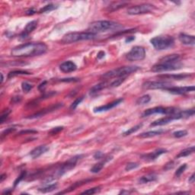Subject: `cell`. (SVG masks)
<instances>
[{
  "label": "cell",
  "instance_id": "obj_1",
  "mask_svg": "<svg viewBox=\"0 0 195 195\" xmlns=\"http://www.w3.org/2000/svg\"><path fill=\"white\" fill-rule=\"evenodd\" d=\"M47 50V46L44 43H28L14 47L11 54L15 57H35L45 54Z\"/></svg>",
  "mask_w": 195,
  "mask_h": 195
},
{
  "label": "cell",
  "instance_id": "obj_2",
  "mask_svg": "<svg viewBox=\"0 0 195 195\" xmlns=\"http://www.w3.org/2000/svg\"><path fill=\"white\" fill-rule=\"evenodd\" d=\"M123 26L112 21H96L91 23L88 27V31L91 33L97 35V33L104 32L107 31H113L122 28Z\"/></svg>",
  "mask_w": 195,
  "mask_h": 195
},
{
  "label": "cell",
  "instance_id": "obj_3",
  "mask_svg": "<svg viewBox=\"0 0 195 195\" xmlns=\"http://www.w3.org/2000/svg\"><path fill=\"white\" fill-rule=\"evenodd\" d=\"M139 69H140V67L137 66H123V67H120L118 68V69L108 71L106 73L102 75V78H103L104 79H112V78L127 77L128 75L136 73V71H138Z\"/></svg>",
  "mask_w": 195,
  "mask_h": 195
},
{
  "label": "cell",
  "instance_id": "obj_4",
  "mask_svg": "<svg viewBox=\"0 0 195 195\" xmlns=\"http://www.w3.org/2000/svg\"><path fill=\"white\" fill-rule=\"evenodd\" d=\"M96 37V35L91 33L89 31L87 32H72V33L66 34L63 36L62 42L63 43H73L81 40H92Z\"/></svg>",
  "mask_w": 195,
  "mask_h": 195
},
{
  "label": "cell",
  "instance_id": "obj_5",
  "mask_svg": "<svg viewBox=\"0 0 195 195\" xmlns=\"http://www.w3.org/2000/svg\"><path fill=\"white\" fill-rule=\"evenodd\" d=\"M150 43L154 48L157 50H164L171 48L174 44V38L171 36H157L152 38Z\"/></svg>",
  "mask_w": 195,
  "mask_h": 195
},
{
  "label": "cell",
  "instance_id": "obj_6",
  "mask_svg": "<svg viewBox=\"0 0 195 195\" xmlns=\"http://www.w3.org/2000/svg\"><path fill=\"white\" fill-rule=\"evenodd\" d=\"M182 67V64L180 61L174 63L170 62H158V63L155 64L152 67L151 70L154 73H162V72H167V71H173L179 69Z\"/></svg>",
  "mask_w": 195,
  "mask_h": 195
},
{
  "label": "cell",
  "instance_id": "obj_7",
  "mask_svg": "<svg viewBox=\"0 0 195 195\" xmlns=\"http://www.w3.org/2000/svg\"><path fill=\"white\" fill-rule=\"evenodd\" d=\"M179 110L174 107H155L153 108L147 109L142 114V118H146L149 116L155 114H166V115H172V114H176Z\"/></svg>",
  "mask_w": 195,
  "mask_h": 195
},
{
  "label": "cell",
  "instance_id": "obj_8",
  "mask_svg": "<svg viewBox=\"0 0 195 195\" xmlns=\"http://www.w3.org/2000/svg\"><path fill=\"white\" fill-rule=\"evenodd\" d=\"M146 50L144 47L140 46H135L128 52L126 58L129 61H140L145 58Z\"/></svg>",
  "mask_w": 195,
  "mask_h": 195
},
{
  "label": "cell",
  "instance_id": "obj_9",
  "mask_svg": "<svg viewBox=\"0 0 195 195\" xmlns=\"http://www.w3.org/2000/svg\"><path fill=\"white\" fill-rule=\"evenodd\" d=\"M154 9V5L151 4H142V5H135L127 9V13L131 15H143L149 13Z\"/></svg>",
  "mask_w": 195,
  "mask_h": 195
},
{
  "label": "cell",
  "instance_id": "obj_10",
  "mask_svg": "<svg viewBox=\"0 0 195 195\" xmlns=\"http://www.w3.org/2000/svg\"><path fill=\"white\" fill-rule=\"evenodd\" d=\"M172 86V84L169 82L165 81H146L143 84L142 87L143 89L154 90V89H165Z\"/></svg>",
  "mask_w": 195,
  "mask_h": 195
},
{
  "label": "cell",
  "instance_id": "obj_11",
  "mask_svg": "<svg viewBox=\"0 0 195 195\" xmlns=\"http://www.w3.org/2000/svg\"><path fill=\"white\" fill-rule=\"evenodd\" d=\"M182 119L181 118V114H180V111H178L176 114H172V115H166V117L165 118H159V119L156 120V121H153L150 124V126L152 127H156V126H162V125H166L169 124V123L172 122L173 121H175V120H179Z\"/></svg>",
  "mask_w": 195,
  "mask_h": 195
},
{
  "label": "cell",
  "instance_id": "obj_12",
  "mask_svg": "<svg viewBox=\"0 0 195 195\" xmlns=\"http://www.w3.org/2000/svg\"><path fill=\"white\" fill-rule=\"evenodd\" d=\"M82 157V155H75L73 158H70L68 161H66L65 163L62 165V166L60 167V169L61 172H63V174H64L66 171H68L69 170H71L72 169L76 166V163L79 161V159H80V158Z\"/></svg>",
  "mask_w": 195,
  "mask_h": 195
},
{
  "label": "cell",
  "instance_id": "obj_13",
  "mask_svg": "<svg viewBox=\"0 0 195 195\" xmlns=\"http://www.w3.org/2000/svg\"><path fill=\"white\" fill-rule=\"evenodd\" d=\"M195 89L194 86L191 85V86H184V87H175L171 86L170 88H167V91L171 94L174 95H183V94H186L188 92H194Z\"/></svg>",
  "mask_w": 195,
  "mask_h": 195
},
{
  "label": "cell",
  "instance_id": "obj_14",
  "mask_svg": "<svg viewBox=\"0 0 195 195\" xmlns=\"http://www.w3.org/2000/svg\"><path fill=\"white\" fill-rule=\"evenodd\" d=\"M124 101V99H118L117 100L114 101L113 102H110V103L107 104L106 105L100 106V107H97L94 108V112L95 113H100V112H104V111H107V110H110V109L114 108L116 106L119 105L121 102H123Z\"/></svg>",
  "mask_w": 195,
  "mask_h": 195
},
{
  "label": "cell",
  "instance_id": "obj_15",
  "mask_svg": "<svg viewBox=\"0 0 195 195\" xmlns=\"http://www.w3.org/2000/svg\"><path fill=\"white\" fill-rule=\"evenodd\" d=\"M166 152H167V150L165 149H156L155 151L150 152V153L142 155V158H143V159H144V160L153 161L155 160L158 157H159L161 155L166 153Z\"/></svg>",
  "mask_w": 195,
  "mask_h": 195
},
{
  "label": "cell",
  "instance_id": "obj_16",
  "mask_svg": "<svg viewBox=\"0 0 195 195\" xmlns=\"http://www.w3.org/2000/svg\"><path fill=\"white\" fill-rule=\"evenodd\" d=\"M178 40L185 45L194 46L195 44V38L194 35H186V34L181 33L178 35Z\"/></svg>",
  "mask_w": 195,
  "mask_h": 195
},
{
  "label": "cell",
  "instance_id": "obj_17",
  "mask_svg": "<svg viewBox=\"0 0 195 195\" xmlns=\"http://www.w3.org/2000/svg\"><path fill=\"white\" fill-rule=\"evenodd\" d=\"M77 69V66L72 61H66V62H63V63L60 64V69L62 72L66 73H71V72H74L75 70H76Z\"/></svg>",
  "mask_w": 195,
  "mask_h": 195
},
{
  "label": "cell",
  "instance_id": "obj_18",
  "mask_svg": "<svg viewBox=\"0 0 195 195\" xmlns=\"http://www.w3.org/2000/svg\"><path fill=\"white\" fill-rule=\"evenodd\" d=\"M49 149L48 146L46 145H42V146H39L36 147L33 149V150H31V152H30V155H31V157L32 159H37V158L40 157V155H43V153L47 152V150Z\"/></svg>",
  "mask_w": 195,
  "mask_h": 195
},
{
  "label": "cell",
  "instance_id": "obj_19",
  "mask_svg": "<svg viewBox=\"0 0 195 195\" xmlns=\"http://www.w3.org/2000/svg\"><path fill=\"white\" fill-rule=\"evenodd\" d=\"M62 106L63 104H55V105L48 107V108L47 109H43V110H40V111H39L38 113H36V114H33V115H31L30 117H28L27 118H28V119H34V118H40V117H42V116H43L44 114H47V113L53 111V110H57V108H59V107H62Z\"/></svg>",
  "mask_w": 195,
  "mask_h": 195
},
{
  "label": "cell",
  "instance_id": "obj_20",
  "mask_svg": "<svg viewBox=\"0 0 195 195\" xmlns=\"http://www.w3.org/2000/svg\"><path fill=\"white\" fill-rule=\"evenodd\" d=\"M37 24H38V21H32L31 22L28 23V24L26 25V27L24 28V31H22V33L21 34L20 37L23 38V39L27 38L37 28Z\"/></svg>",
  "mask_w": 195,
  "mask_h": 195
},
{
  "label": "cell",
  "instance_id": "obj_21",
  "mask_svg": "<svg viewBox=\"0 0 195 195\" xmlns=\"http://www.w3.org/2000/svg\"><path fill=\"white\" fill-rule=\"evenodd\" d=\"M191 75L183 73V74H172V75H162L159 76V78L162 79H175V80H181L185 79L188 77H191Z\"/></svg>",
  "mask_w": 195,
  "mask_h": 195
},
{
  "label": "cell",
  "instance_id": "obj_22",
  "mask_svg": "<svg viewBox=\"0 0 195 195\" xmlns=\"http://www.w3.org/2000/svg\"><path fill=\"white\" fill-rule=\"evenodd\" d=\"M162 133H163V130H162L147 131L145 132V133H140V135H139V137H140V138H149V137H153V136L162 134Z\"/></svg>",
  "mask_w": 195,
  "mask_h": 195
},
{
  "label": "cell",
  "instance_id": "obj_23",
  "mask_svg": "<svg viewBox=\"0 0 195 195\" xmlns=\"http://www.w3.org/2000/svg\"><path fill=\"white\" fill-rule=\"evenodd\" d=\"M180 60V55L178 54H170L166 57H163L162 59L159 60V62H170L174 63L178 62Z\"/></svg>",
  "mask_w": 195,
  "mask_h": 195
},
{
  "label": "cell",
  "instance_id": "obj_24",
  "mask_svg": "<svg viewBox=\"0 0 195 195\" xmlns=\"http://www.w3.org/2000/svg\"><path fill=\"white\" fill-rule=\"evenodd\" d=\"M127 2H113L111 5H110L107 7V12H114V11L116 10H118V9H121V8L124 7L125 5H127Z\"/></svg>",
  "mask_w": 195,
  "mask_h": 195
},
{
  "label": "cell",
  "instance_id": "obj_25",
  "mask_svg": "<svg viewBox=\"0 0 195 195\" xmlns=\"http://www.w3.org/2000/svg\"><path fill=\"white\" fill-rule=\"evenodd\" d=\"M157 179V176L155 174H149L145 176H143L139 179V183L140 184H146L150 181H154Z\"/></svg>",
  "mask_w": 195,
  "mask_h": 195
},
{
  "label": "cell",
  "instance_id": "obj_26",
  "mask_svg": "<svg viewBox=\"0 0 195 195\" xmlns=\"http://www.w3.org/2000/svg\"><path fill=\"white\" fill-rule=\"evenodd\" d=\"M107 85V84L106 82H103L99 83V84H97V85H94L93 87L91 88V89H90V94L92 95V94H95L97 93V92H100V91H102V89L106 88Z\"/></svg>",
  "mask_w": 195,
  "mask_h": 195
},
{
  "label": "cell",
  "instance_id": "obj_27",
  "mask_svg": "<svg viewBox=\"0 0 195 195\" xmlns=\"http://www.w3.org/2000/svg\"><path fill=\"white\" fill-rule=\"evenodd\" d=\"M195 147L194 146H191L189 148L185 149L184 150L181 151L178 155H176V159H179V158H182V157H186V156H188L189 155L193 153L194 152Z\"/></svg>",
  "mask_w": 195,
  "mask_h": 195
},
{
  "label": "cell",
  "instance_id": "obj_28",
  "mask_svg": "<svg viewBox=\"0 0 195 195\" xmlns=\"http://www.w3.org/2000/svg\"><path fill=\"white\" fill-rule=\"evenodd\" d=\"M57 187H58L57 184H52V185H49L47 186L44 187V188H40L39 191L42 192V193H49V192H52L56 190Z\"/></svg>",
  "mask_w": 195,
  "mask_h": 195
},
{
  "label": "cell",
  "instance_id": "obj_29",
  "mask_svg": "<svg viewBox=\"0 0 195 195\" xmlns=\"http://www.w3.org/2000/svg\"><path fill=\"white\" fill-rule=\"evenodd\" d=\"M150 100L151 97L149 95H145L139 98L136 100V104H139V105H140V104H147L150 102Z\"/></svg>",
  "mask_w": 195,
  "mask_h": 195
},
{
  "label": "cell",
  "instance_id": "obj_30",
  "mask_svg": "<svg viewBox=\"0 0 195 195\" xmlns=\"http://www.w3.org/2000/svg\"><path fill=\"white\" fill-rule=\"evenodd\" d=\"M31 73L27 72V71L24 70H15V71H12L10 73H9L8 75V78L10 79V78L14 77V76H19V75H30Z\"/></svg>",
  "mask_w": 195,
  "mask_h": 195
},
{
  "label": "cell",
  "instance_id": "obj_31",
  "mask_svg": "<svg viewBox=\"0 0 195 195\" xmlns=\"http://www.w3.org/2000/svg\"><path fill=\"white\" fill-rule=\"evenodd\" d=\"M104 162H102L97 163V164H95V166L91 169L90 171H92V173H99V171H102V169L104 168Z\"/></svg>",
  "mask_w": 195,
  "mask_h": 195
},
{
  "label": "cell",
  "instance_id": "obj_32",
  "mask_svg": "<svg viewBox=\"0 0 195 195\" xmlns=\"http://www.w3.org/2000/svg\"><path fill=\"white\" fill-rule=\"evenodd\" d=\"M142 126H143V124H139L136 125L135 127L130 128V129H129L128 130H127L126 132H124V133H123V136H129V135L132 134V133H135V132L137 131L138 130H140V127H142Z\"/></svg>",
  "mask_w": 195,
  "mask_h": 195
},
{
  "label": "cell",
  "instance_id": "obj_33",
  "mask_svg": "<svg viewBox=\"0 0 195 195\" xmlns=\"http://www.w3.org/2000/svg\"><path fill=\"white\" fill-rule=\"evenodd\" d=\"M194 109H190V110H185L183 111H180L181 118H188L194 114Z\"/></svg>",
  "mask_w": 195,
  "mask_h": 195
},
{
  "label": "cell",
  "instance_id": "obj_34",
  "mask_svg": "<svg viewBox=\"0 0 195 195\" xmlns=\"http://www.w3.org/2000/svg\"><path fill=\"white\" fill-rule=\"evenodd\" d=\"M57 6L54 5H53V4H49V5H45L44 7H43L42 9H40V11H39V12L40 13H43V12H50V11H53L55 9H57Z\"/></svg>",
  "mask_w": 195,
  "mask_h": 195
},
{
  "label": "cell",
  "instance_id": "obj_35",
  "mask_svg": "<svg viewBox=\"0 0 195 195\" xmlns=\"http://www.w3.org/2000/svg\"><path fill=\"white\" fill-rule=\"evenodd\" d=\"M126 79V77H122V78H118V79L114 80V82H111V84L110 85V87L112 88H114V87H118L119 85H121L124 82Z\"/></svg>",
  "mask_w": 195,
  "mask_h": 195
},
{
  "label": "cell",
  "instance_id": "obj_36",
  "mask_svg": "<svg viewBox=\"0 0 195 195\" xmlns=\"http://www.w3.org/2000/svg\"><path fill=\"white\" fill-rule=\"evenodd\" d=\"M100 191V187H96V188H90V189H88V190L84 191L83 192H82V194H96Z\"/></svg>",
  "mask_w": 195,
  "mask_h": 195
},
{
  "label": "cell",
  "instance_id": "obj_37",
  "mask_svg": "<svg viewBox=\"0 0 195 195\" xmlns=\"http://www.w3.org/2000/svg\"><path fill=\"white\" fill-rule=\"evenodd\" d=\"M188 135V131L185 130H178V131H175L173 133V136L175 138H181V137H183V136H185Z\"/></svg>",
  "mask_w": 195,
  "mask_h": 195
},
{
  "label": "cell",
  "instance_id": "obj_38",
  "mask_svg": "<svg viewBox=\"0 0 195 195\" xmlns=\"http://www.w3.org/2000/svg\"><path fill=\"white\" fill-rule=\"evenodd\" d=\"M83 99H84V97L83 96L80 97V98H78L77 99H76V100H75L74 102L72 103V104L70 105L71 110H75V109L78 107V105H79V104L82 102Z\"/></svg>",
  "mask_w": 195,
  "mask_h": 195
},
{
  "label": "cell",
  "instance_id": "obj_39",
  "mask_svg": "<svg viewBox=\"0 0 195 195\" xmlns=\"http://www.w3.org/2000/svg\"><path fill=\"white\" fill-rule=\"evenodd\" d=\"M21 88H22V90L24 92L28 93V92H29L32 89L33 86H32L31 84H29V83L26 82H23L21 83Z\"/></svg>",
  "mask_w": 195,
  "mask_h": 195
},
{
  "label": "cell",
  "instance_id": "obj_40",
  "mask_svg": "<svg viewBox=\"0 0 195 195\" xmlns=\"http://www.w3.org/2000/svg\"><path fill=\"white\" fill-rule=\"evenodd\" d=\"M138 167H139L138 163H136V162H130V163H128V164L127 165L126 167H125V170H126L127 171H131V170L133 169H136V168Z\"/></svg>",
  "mask_w": 195,
  "mask_h": 195
},
{
  "label": "cell",
  "instance_id": "obj_41",
  "mask_svg": "<svg viewBox=\"0 0 195 195\" xmlns=\"http://www.w3.org/2000/svg\"><path fill=\"white\" fill-rule=\"evenodd\" d=\"M187 168V165L186 164H183L182 166H180L179 168H178V169H177V171H175V173H174V174H175V176L176 177H180L181 175V174H183L184 171H185V169H186Z\"/></svg>",
  "mask_w": 195,
  "mask_h": 195
},
{
  "label": "cell",
  "instance_id": "obj_42",
  "mask_svg": "<svg viewBox=\"0 0 195 195\" xmlns=\"http://www.w3.org/2000/svg\"><path fill=\"white\" fill-rule=\"evenodd\" d=\"M25 175H26V171H23L22 172H21V174H20V175H19V176L17 178H16L15 181V182H14V187L17 186V185H18V184L20 183V182H21V181H22L23 179H24V177H25Z\"/></svg>",
  "mask_w": 195,
  "mask_h": 195
},
{
  "label": "cell",
  "instance_id": "obj_43",
  "mask_svg": "<svg viewBox=\"0 0 195 195\" xmlns=\"http://www.w3.org/2000/svg\"><path fill=\"white\" fill-rule=\"evenodd\" d=\"M15 130V127L7 128V129L5 130H4V131L2 133V134H1V139H3L4 136H8V135L10 134L11 133H12V132H14Z\"/></svg>",
  "mask_w": 195,
  "mask_h": 195
},
{
  "label": "cell",
  "instance_id": "obj_44",
  "mask_svg": "<svg viewBox=\"0 0 195 195\" xmlns=\"http://www.w3.org/2000/svg\"><path fill=\"white\" fill-rule=\"evenodd\" d=\"M10 112L11 110H9V109H7V110H5V111L2 113V115H1V118H0V122H1V124H2V123L5 121V120L8 118V116L10 114Z\"/></svg>",
  "mask_w": 195,
  "mask_h": 195
},
{
  "label": "cell",
  "instance_id": "obj_45",
  "mask_svg": "<svg viewBox=\"0 0 195 195\" xmlns=\"http://www.w3.org/2000/svg\"><path fill=\"white\" fill-rule=\"evenodd\" d=\"M63 130V127H54L50 131V135H55L57 134L58 133H60V131H62Z\"/></svg>",
  "mask_w": 195,
  "mask_h": 195
},
{
  "label": "cell",
  "instance_id": "obj_46",
  "mask_svg": "<svg viewBox=\"0 0 195 195\" xmlns=\"http://www.w3.org/2000/svg\"><path fill=\"white\" fill-rule=\"evenodd\" d=\"M60 81L63 82H78L79 79L76 78H66V79H61Z\"/></svg>",
  "mask_w": 195,
  "mask_h": 195
},
{
  "label": "cell",
  "instance_id": "obj_47",
  "mask_svg": "<svg viewBox=\"0 0 195 195\" xmlns=\"http://www.w3.org/2000/svg\"><path fill=\"white\" fill-rule=\"evenodd\" d=\"M174 162L171 161V162H168L167 164L166 165V166H165V169H166V170H170V169H173V168H174Z\"/></svg>",
  "mask_w": 195,
  "mask_h": 195
},
{
  "label": "cell",
  "instance_id": "obj_48",
  "mask_svg": "<svg viewBox=\"0 0 195 195\" xmlns=\"http://www.w3.org/2000/svg\"><path fill=\"white\" fill-rule=\"evenodd\" d=\"M37 133L36 130H22L19 133V135L21 134H26V133Z\"/></svg>",
  "mask_w": 195,
  "mask_h": 195
},
{
  "label": "cell",
  "instance_id": "obj_49",
  "mask_svg": "<svg viewBox=\"0 0 195 195\" xmlns=\"http://www.w3.org/2000/svg\"><path fill=\"white\" fill-rule=\"evenodd\" d=\"M103 156H104V154L101 152H95V155H94V158H95V159H101L103 158Z\"/></svg>",
  "mask_w": 195,
  "mask_h": 195
},
{
  "label": "cell",
  "instance_id": "obj_50",
  "mask_svg": "<svg viewBox=\"0 0 195 195\" xmlns=\"http://www.w3.org/2000/svg\"><path fill=\"white\" fill-rule=\"evenodd\" d=\"M46 85H47V81H43V82L40 83V85L38 86V89L40 90V91H43L45 88V87H46Z\"/></svg>",
  "mask_w": 195,
  "mask_h": 195
},
{
  "label": "cell",
  "instance_id": "obj_51",
  "mask_svg": "<svg viewBox=\"0 0 195 195\" xmlns=\"http://www.w3.org/2000/svg\"><path fill=\"white\" fill-rule=\"evenodd\" d=\"M35 12H36V11L34 10L33 9H29V10H28L27 12H26V14L29 15H34Z\"/></svg>",
  "mask_w": 195,
  "mask_h": 195
},
{
  "label": "cell",
  "instance_id": "obj_52",
  "mask_svg": "<svg viewBox=\"0 0 195 195\" xmlns=\"http://www.w3.org/2000/svg\"><path fill=\"white\" fill-rule=\"evenodd\" d=\"M188 181H189V183L192 184L194 182V174H192L191 176L189 178V180H188Z\"/></svg>",
  "mask_w": 195,
  "mask_h": 195
},
{
  "label": "cell",
  "instance_id": "obj_53",
  "mask_svg": "<svg viewBox=\"0 0 195 195\" xmlns=\"http://www.w3.org/2000/svg\"><path fill=\"white\" fill-rule=\"evenodd\" d=\"M135 39L134 37H129L128 38H127L126 40H125V41L127 42V43H130V42H131L132 40H133Z\"/></svg>",
  "mask_w": 195,
  "mask_h": 195
},
{
  "label": "cell",
  "instance_id": "obj_54",
  "mask_svg": "<svg viewBox=\"0 0 195 195\" xmlns=\"http://www.w3.org/2000/svg\"><path fill=\"white\" fill-rule=\"evenodd\" d=\"M6 178V174H2L0 176V182H2Z\"/></svg>",
  "mask_w": 195,
  "mask_h": 195
},
{
  "label": "cell",
  "instance_id": "obj_55",
  "mask_svg": "<svg viewBox=\"0 0 195 195\" xmlns=\"http://www.w3.org/2000/svg\"><path fill=\"white\" fill-rule=\"evenodd\" d=\"M3 80H4L3 75H2V73H1V84H2V83L3 82Z\"/></svg>",
  "mask_w": 195,
  "mask_h": 195
}]
</instances>
